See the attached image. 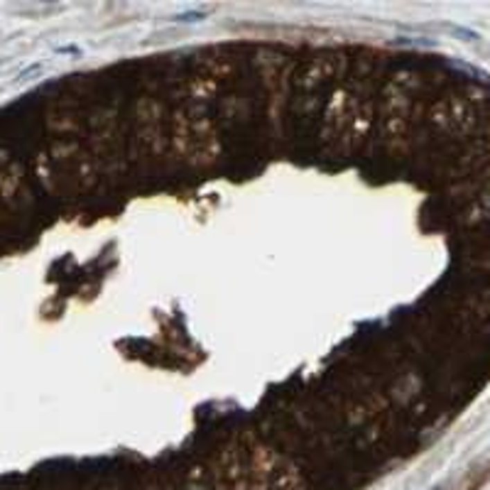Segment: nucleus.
Masks as SVG:
<instances>
[{
  "mask_svg": "<svg viewBox=\"0 0 490 490\" xmlns=\"http://www.w3.org/2000/svg\"><path fill=\"white\" fill-rule=\"evenodd\" d=\"M201 17H206V12H182V15H174L172 20L174 22H196V20H201Z\"/></svg>",
  "mask_w": 490,
  "mask_h": 490,
  "instance_id": "nucleus-1",
  "label": "nucleus"
},
{
  "mask_svg": "<svg viewBox=\"0 0 490 490\" xmlns=\"http://www.w3.org/2000/svg\"><path fill=\"white\" fill-rule=\"evenodd\" d=\"M57 54H81V49L76 44H64V47H54Z\"/></svg>",
  "mask_w": 490,
  "mask_h": 490,
  "instance_id": "nucleus-2",
  "label": "nucleus"
},
{
  "mask_svg": "<svg viewBox=\"0 0 490 490\" xmlns=\"http://www.w3.org/2000/svg\"><path fill=\"white\" fill-rule=\"evenodd\" d=\"M432 490H441V488H432Z\"/></svg>",
  "mask_w": 490,
  "mask_h": 490,
  "instance_id": "nucleus-3",
  "label": "nucleus"
}]
</instances>
